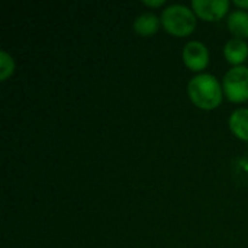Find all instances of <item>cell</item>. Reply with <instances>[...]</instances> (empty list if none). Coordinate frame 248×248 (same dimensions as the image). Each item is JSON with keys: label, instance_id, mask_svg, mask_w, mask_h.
<instances>
[{"label": "cell", "instance_id": "obj_1", "mask_svg": "<svg viewBox=\"0 0 248 248\" xmlns=\"http://www.w3.org/2000/svg\"><path fill=\"white\" fill-rule=\"evenodd\" d=\"M187 94L192 103L202 110L219 108L225 96L221 81L209 73L193 76L187 83Z\"/></svg>", "mask_w": 248, "mask_h": 248}, {"label": "cell", "instance_id": "obj_2", "mask_svg": "<svg viewBox=\"0 0 248 248\" xmlns=\"http://www.w3.org/2000/svg\"><path fill=\"white\" fill-rule=\"evenodd\" d=\"M198 16L186 4H170L161 12V25L173 36L185 38L195 32Z\"/></svg>", "mask_w": 248, "mask_h": 248}, {"label": "cell", "instance_id": "obj_3", "mask_svg": "<svg viewBox=\"0 0 248 248\" xmlns=\"http://www.w3.org/2000/svg\"><path fill=\"white\" fill-rule=\"evenodd\" d=\"M222 89L225 97L232 103H243L248 100V67L240 65L230 68L222 78Z\"/></svg>", "mask_w": 248, "mask_h": 248}, {"label": "cell", "instance_id": "obj_4", "mask_svg": "<svg viewBox=\"0 0 248 248\" xmlns=\"http://www.w3.org/2000/svg\"><path fill=\"white\" fill-rule=\"evenodd\" d=\"M182 58H183L185 65L190 71H193L196 74H201L209 65V61H211L209 48L201 41H189L183 46Z\"/></svg>", "mask_w": 248, "mask_h": 248}, {"label": "cell", "instance_id": "obj_5", "mask_svg": "<svg viewBox=\"0 0 248 248\" xmlns=\"http://www.w3.org/2000/svg\"><path fill=\"white\" fill-rule=\"evenodd\" d=\"M195 15L206 22H218L230 15L228 0H193L190 4Z\"/></svg>", "mask_w": 248, "mask_h": 248}, {"label": "cell", "instance_id": "obj_6", "mask_svg": "<svg viewBox=\"0 0 248 248\" xmlns=\"http://www.w3.org/2000/svg\"><path fill=\"white\" fill-rule=\"evenodd\" d=\"M224 57L232 67H240L248 58V44L246 39L231 38L224 46Z\"/></svg>", "mask_w": 248, "mask_h": 248}, {"label": "cell", "instance_id": "obj_7", "mask_svg": "<svg viewBox=\"0 0 248 248\" xmlns=\"http://www.w3.org/2000/svg\"><path fill=\"white\" fill-rule=\"evenodd\" d=\"M160 26H161V19L157 17V15H154L151 12H144V13L138 15L132 23L134 32L144 38L154 36L158 32Z\"/></svg>", "mask_w": 248, "mask_h": 248}, {"label": "cell", "instance_id": "obj_8", "mask_svg": "<svg viewBox=\"0 0 248 248\" xmlns=\"http://www.w3.org/2000/svg\"><path fill=\"white\" fill-rule=\"evenodd\" d=\"M227 26L228 31L234 35V38L247 39L248 38V12L235 9L230 12L227 16Z\"/></svg>", "mask_w": 248, "mask_h": 248}, {"label": "cell", "instance_id": "obj_9", "mask_svg": "<svg viewBox=\"0 0 248 248\" xmlns=\"http://www.w3.org/2000/svg\"><path fill=\"white\" fill-rule=\"evenodd\" d=\"M228 125L238 140L248 142V108L235 109L228 119Z\"/></svg>", "mask_w": 248, "mask_h": 248}, {"label": "cell", "instance_id": "obj_10", "mask_svg": "<svg viewBox=\"0 0 248 248\" xmlns=\"http://www.w3.org/2000/svg\"><path fill=\"white\" fill-rule=\"evenodd\" d=\"M15 60L7 51L0 52V80L6 81L15 73Z\"/></svg>", "mask_w": 248, "mask_h": 248}, {"label": "cell", "instance_id": "obj_11", "mask_svg": "<svg viewBox=\"0 0 248 248\" xmlns=\"http://www.w3.org/2000/svg\"><path fill=\"white\" fill-rule=\"evenodd\" d=\"M144 6L147 7H151V9H155V7H161L166 4V0H151V1H142Z\"/></svg>", "mask_w": 248, "mask_h": 248}, {"label": "cell", "instance_id": "obj_12", "mask_svg": "<svg viewBox=\"0 0 248 248\" xmlns=\"http://www.w3.org/2000/svg\"><path fill=\"white\" fill-rule=\"evenodd\" d=\"M232 4L237 7V9H241V10H247L248 12V0H234Z\"/></svg>", "mask_w": 248, "mask_h": 248}]
</instances>
